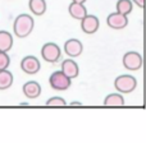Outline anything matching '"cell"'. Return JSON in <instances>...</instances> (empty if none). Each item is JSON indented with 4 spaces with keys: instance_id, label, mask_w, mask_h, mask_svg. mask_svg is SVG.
<instances>
[{
    "instance_id": "cell-3",
    "label": "cell",
    "mask_w": 146,
    "mask_h": 143,
    "mask_svg": "<svg viewBox=\"0 0 146 143\" xmlns=\"http://www.w3.org/2000/svg\"><path fill=\"white\" fill-rule=\"evenodd\" d=\"M49 83H50L51 88L56 91H66L71 87V78H68L62 71L54 72L49 78Z\"/></svg>"
},
{
    "instance_id": "cell-21",
    "label": "cell",
    "mask_w": 146,
    "mask_h": 143,
    "mask_svg": "<svg viewBox=\"0 0 146 143\" xmlns=\"http://www.w3.org/2000/svg\"><path fill=\"white\" fill-rule=\"evenodd\" d=\"M72 106H82V105H81L80 102H74V101H73V102H72Z\"/></svg>"
},
{
    "instance_id": "cell-5",
    "label": "cell",
    "mask_w": 146,
    "mask_h": 143,
    "mask_svg": "<svg viewBox=\"0 0 146 143\" xmlns=\"http://www.w3.org/2000/svg\"><path fill=\"white\" fill-rule=\"evenodd\" d=\"M123 65L128 71H139L142 67V56L136 51H128L123 56Z\"/></svg>"
},
{
    "instance_id": "cell-2",
    "label": "cell",
    "mask_w": 146,
    "mask_h": 143,
    "mask_svg": "<svg viewBox=\"0 0 146 143\" xmlns=\"http://www.w3.org/2000/svg\"><path fill=\"white\" fill-rule=\"evenodd\" d=\"M114 87L121 93H129L136 90L137 80L133 75L123 74V75H119V77L115 78V80H114Z\"/></svg>"
},
{
    "instance_id": "cell-1",
    "label": "cell",
    "mask_w": 146,
    "mask_h": 143,
    "mask_svg": "<svg viewBox=\"0 0 146 143\" xmlns=\"http://www.w3.org/2000/svg\"><path fill=\"white\" fill-rule=\"evenodd\" d=\"M35 27V20L30 14H21L15 18L13 23V31L14 35L19 38L27 37Z\"/></svg>"
},
{
    "instance_id": "cell-17",
    "label": "cell",
    "mask_w": 146,
    "mask_h": 143,
    "mask_svg": "<svg viewBox=\"0 0 146 143\" xmlns=\"http://www.w3.org/2000/svg\"><path fill=\"white\" fill-rule=\"evenodd\" d=\"M132 8H133V4L131 0H118L117 1V12L121 14L128 15L132 12Z\"/></svg>"
},
{
    "instance_id": "cell-8",
    "label": "cell",
    "mask_w": 146,
    "mask_h": 143,
    "mask_svg": "<svg viewBox=\"0 0 146 143\" xmlns=\"http://www.w3.org/2000/svg\"><path fill=\"white\" fill-rule=\"evenodd\" d=\"M40 61L36 56L28 55L26 58H23V60L21 61V68L25 73L27 74H36L38 71H40Z\"/></svg>"
},
{
    "instance_id": "cell-11",
    "label": "cell",
    "mask_w": 146,
    "mask_h": 143,
    "mask_svg": "<svg viewBox=\"0 0 146 143\" xmlns=\"http://www.w3.org/2000/svg\"><path fill=\"white\" fill-rule=\"evenodd\" d=\"M23 93L28 98H37L41 93V86L35 80H28L23 84Z\"/></svg>"
},
{
    "instance_id": "cell-6",
    "label": "cell",
    "mask_w": 146,
    "mask_h": 143,
    "mask_svg": "<svg viewBox=\"0 0 146 143\" xmlns=\"http://www.w3.org/2000/svg\"><path fill=\"white\" fill-rule=\"evenodd\" d=\"M99 26H100V22H99V18L96 15L92 14H86L85 17L81 19V28L85 33L87 35H91V33H95L96 31L99 30Z\"/></svg>"
},
{
    "instance_id": "cell-9",
    "label": "cell",
    "mask_w": 146,
    "mask_h": 143,
    "mask_svg": "<svg viewBox=\"0 0 146 143\" xmlns=\"http://www.w3.org/2000/svg\"><path fill=\"white\" fill-rule=\"evenodd\" d=\"M83 51V46L82 42L77 38H69L66 43H64V53L67 55L76 58V56H80Z\"/></svg>"
},
{
    "instance_id": "cell-16",
    "label": "cell",
    "mask_w": 146,
    "mask_h": 143,
    "mask_svg": "<svg viewBox=\"0 0 146 143\" xmlns=\"http://www.w3.org/2000/svg\"><path fill=\"white\" fill-rule=\"evenodd\" d=\"M13 84V74L9 71H0V90H7Z\"/></svg>"
},
{
    "instance_id": "cell-12",
    "label": "cell",
    "mask_w": 146,
    "mask_h": 143,
    "mask_svg": "<svg viewBox=\"0 0 146 143\" xmlns=\"http://www.w3.org/2000/svg\"><path fill=\"white\" fill-rule=\"evenodd\" d=\"M68 10H69V14H71L74 19H78V20H81L86 14H87V9H86V7L82 4V3L72 1L71 5H69V8H68Z\"/></svg>"
},
{
    "instance_id": "cell-20",
    "label": "cell",
    "mask_w": 146,
    "mask_h": 143,
    "mask_svg": "<svg viewBox=\"0 0 146 143\" xmlns=\"http://www.w3.org/2000/svg\"><path fill=\"white\" fill-rule=\"evenodd\" d=\"M136 5H139L140 8H144V0H132Z\"/></svg>"
},
{
    "instance_id": "cell-4",
    "label": "cell",
    "mask_w": 146,
    "mask_h": 143,
    "mask_svg": "<svg viewBox=\"0 0 146 143\" xmlns=\"http://www.w3.org/2000/svg\"><path fill=\"white\" fill-rule=\"evenodd\" d=\"M41 56L45 61L48 63H56L62 56V51L56 43L54 42H48L42 46L41 49Z\"/></svg>"
},
{
    "instance_id": "cell-19",
    "label": "cell",
    "mask_w": 146,
    "mask_h": 143,
    "mask_svg": "<svg viewBox=\"0 0 146 143\" xmlns=\"http://www.w3.org/2000/svg\"><path fill=\"white\" fill-rule=\"evenodd\" d=\"M46 105L48 106H66L67 102L62 97H51L46 101Z\"/></svg>"
},
{
    "instance_id": "cell-15",
    "label": "cell",
    "mask_w": 146,
    "mask_h": 143,
    "mask_svg": "<svg viewBox=\"0 0 146 143\" xmlns=\"http://www.w3.org/2000/svg\"><path fill=\"white\" fill-rule=\"evenodd\" d=\"M104 105L105 106H123L124 105V98L119 93H110L105 97L104 100Z\"/></svg>"
},
{
    "instance_id": "cell-18",
    "label": "cell",
    "mask_w": 146,
    "mask_h": 143,
    "mask_svg": "<svg viewBox=\"0 0 146 143\" xmlns=\"http://www.w3.org/2000/svg\"><path fill=\"white\" fill-rule=\"evenodd\" d=\"M10 64V58L7 53L4 51H0V71H4L9 67Z\"/></svg>"
},
{
    "instance_id": "cell-22",
    "label": "cell",
    "mask_w": 146,
    "mask_h": 143,
    "mask_svg": "<svg viewBox=\"0 0 146 143\" xmlns=\"http://www.w3.org/2000/svg\"><path fill=\"white\" fill-rule=\"evenodd\" d=\"M72 1H76V3H82V4H85L86 0H72Z\"/></svg>"
},
{
    "instance_id": "cell-7",
    "label": "cell",
    "mask_w": 146,
    "mask_h": 143,
    "mask_svg": "<svg viewBox=\"0 0 146 143\" xmlns=\"http://www.w3.org/2000/svg\"><path fill=\"white\" fill-rule=\"evenodd\" d=\"M106 23H108V26L110 28H113V30H122V28H124L128 24V18H127V15L115 12V13H111V14L108 15Z\"/></svg>"
},
{
    "instance_id": "cell-13",
    "label": "cell",
    "mask_w": 146,
    "mask_h": 143,
    "mask_svg": "<svg viewBox=\"0 0 146 143\" xmlns=\"http://www.w3.org/2000/svg\"><path fill=\"white\" fill-rule=\"evenodd\" d=\"M13 47V37L7 31H0V51L8 53Z\"/></svg>"
},
{
    "instance_id": "cell-10",
    "label": "cell",
    "mask_w": 146,
    "mask_h": 143,
    "mask_svg": "<svg viewBox=\"0 0 146 143\" xmlns=\"http://www.w3.org/2000/svg\"><path fill=\"white\" fill-rule=\"evenodd\" d=\"M62 72H63L68 78L73 79V78H76L78 75L80 68H78L77 63H76L74 60H72V59H67V60H64L63 63H62Z\"/></svg>"
},
{
    "instance_id": "cell-14",
    "label": "cell",
    "mask_w": 146,
    "mask_h": 143,
    "mask_svg": "<svg viewBox=\"0 0 146 143\" xmlns=\"http://www.w3.org/2000/svg\"><path fill=\"white\" fill-rule=\"evenodd\" d=\"M30 10L35 15H42L46 12V1L45 0H30L28 3Z\"/></svg>"
}]
</instances>
